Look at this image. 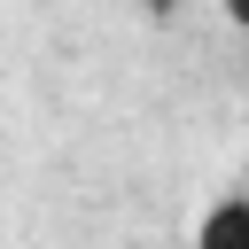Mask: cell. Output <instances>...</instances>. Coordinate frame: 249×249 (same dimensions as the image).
<instances>
[{
	"label": "cell",
	"instance_id": "3957f363",
	"mask_svg": "<svg viewBox=\"0 0 249 249\" xmlns=\"http://www.w3.org/2000/svg\"><path fill=\"white\" fill-rule=\"evenodd\" d=\"M187 249H195V241H187Z\"/></svg>",
	"mask_w": 249,
	"mask_h": 249
},
{
	"label": "cell",
	"instance_id": "7a4b0ae2",
	"mask_svg": "<svg viewBox=\"0 0 249 249\" xmlns=\"http://www.w3.org/2000/svg\"><path fill=\"white\" fill-rule=\"evenodd\" d=\"M226 23H233V31H249V0H226Z\"/></svg>",
	"mask_w": 249,
	"mask_h": 249
},
{
	"label": "cell",
	"instance_id": "6da1fadb",
	"mask_svg": "<svg viewBox=\"0 0 249 249\" xmlns=\"http://www.w3.org/2000/svg\"><path fill=\"white\" fill-rule=\"evenodd\" d=\"M195 249H249V187L218 195V202L195 218Z\"/></svg>",
	"mask_w": 249,
	"mask_h": 249
}]
</instances>
